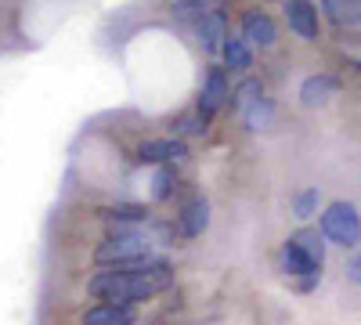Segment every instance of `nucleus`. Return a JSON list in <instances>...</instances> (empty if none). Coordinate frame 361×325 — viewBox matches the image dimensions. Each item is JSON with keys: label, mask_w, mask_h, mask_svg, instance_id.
<instances>
[{"label": "nucleus", "mask_w": 361, "mask_h": 325, "mask_svg": "<svg viewBox=\"0 0 361 325\" xmlns=\"http://www.w3.org/2000/svg\"><path fill=\"white\" fill-rule=\"evenodd\" d=\"M286 22L300 40H318L322 33L318 4H311V0H286Z\"/></svg>", "instance_id": "423d86ee"}, {"label": "nucleus", "mask_w": 361, "mask_h": 325, "mask_svg": "<svg viewBox=\"0 0 361 325\" xmlns=\"http://www.w3.org/2000/svg\"><path fill=\"white\" fill-rule=\"evenodd\" d=\"M318 199H322V192H318L314 185L304 188V192H296V195H293V214H296L300 221L314 217V214H318Z\"/></svg>", "instance_id": "6ab92c4d"}, {"label": "nucleus", "mask_w": 361, "mask_h": 325, "mask_svg": "<svg viewBox=\"0 0 361 325\" xmlns=\"http://www.w3.org/2000/svg\"><path fill=\"white\" fill-rule=\"evenodd\" d=\"M260 94H264V83H260V80H253V76H246V80L231 91V105H235L238 112H243V109H246L250 102H257Z\"/></svg>", "instance_id": "a211bd4d"}, {"label": "nucleus", "mask_w": 361, "mask_h": 325, "mask_svg": "<svg viewBox=\"0 0 361 325\" xmlns=\"http://www.w3.org/2000/svg\"><path fill=\"white\" fill-rule=\"evenodd\" d=\"M282 271L293 278H322V264L314 257H307L293 239H286L282 246Z\"/></svg>", "instance_id": "9b49d317"}, {"label": "nucleus", "mask_w": 361, "mask_h": 325, "mask_svg": "<svg viewBox=\"0 0 361 325\" xmlns=\"http://www.w3.org/2000/svg\"><path fill=\"white\" fill-rule=\"evenodd\" d=\"M214 4H217V0H177V8H180V11H195V15L209 11Z\"/></svg>", "instance_id": "4be33fe9"}, {"label": "nucleus", "mask_w": 361, "mask_h": 325, "mask_svg": "<svg viewBox=\"0 0 361 325\" xmlns=\"http://www.w3.org/2000/svg\"><path fill=\"white\" fill-rule=\"evenodd\" d=\"M289 239L304 250L307 257H314L318 264H325V235L318 231V228H300V231H293Z\"/></svg>", "instance_id": "f3484780"}, {"label": "nucleus", "mask_w": 361, "mask_h": 325, "mask_svg": "<svg viewBox=\"0 0 361 325\" xmlns=\"http://www.w3.org/2000/svg\"><path fill=\"white\" fill-rule=\"evenodd\" d=\"M318 11L336 29H361V0H322Z\"/></svg>", "instance_id": "f8f14e48"}, {"label": "nucleus", "mask_w": 361, "mask_h": 325, "mask_svg": "<svg viewBox=\"0 0 361 325\" xmlns=\"http://www.w3.org/2000/svg\"><path fill=\"white\" fill-rule=\"evenodd\" d=\"M325 235V243H333V246H343V250H354L361 243V214H357V206L354 202H329L325 206V214H322V228Z\"/></svg>", "instance_id": "7ed1b4c3"}, {"label": "nucleus", "mask_w": 361, "mask_h": 325, "mask_svg": "<svg viewBox=\"0 0 361 325\" xmlns=\"http://www.w3.org/2000/svg\"><path fill=\"white\" fill-rule=\"evenodd\" d=\"M102 221L116 224V228H137L148 221V206H137V202H116V206H102L98 210Z\"/></svg>", "instance_id": "ddd939ff"}, {"label": "nucleus", "mask_w": 361, "mask_h": 325, "mask_svg": "<svg viewBox=\"0 0 361 325\" xmlns=\"http://www.w3.org/2000/svg\"><path fill=\"white\" fill-rule=\"evenodd\" d=\"M347 278H350L354 286H361V253H354V257L347 260Z\"/></svg>", "instance_id": "5701e85b"}, {"label": "nucleus", "mask_w": 361, "mask_h": 325, "mask_svg": "<svg viewBox=\"0 0 361 325\" xmlns=\"http://www.w3.org/2000/svg\"><path fill=\"white\" fill-rule=\"evenodd\" d=\"M137 311L130 304H112V300H98L94 307H87L80 314V325H134Z\"/></svg>", "instance_id": "6e6552de"}, {"label": "nucleus", "mask_w": 361, "mask_h": 325, "mask_svg": "<svg viewBox=\"0 0 361 325\" xmlns=\"http://www.w3.org/2000/svg\"><path fill=\"white\" fill-rule=\"evenodd\" d=\"M209 123H214V116H206V112L195 105L188 116H180V120H177V134H206Z\"/></svg>", "instance_id": "aec40b11"}, {"label": "nucleus", "mask_w": 361, "mask_h": 325, "mask_svg": "<svg viewBox=\"0 0 361 325\" xmlns=\"http://www.w3.org/2000/svg\"><path fill=\"white\" fill-rule=\"evenodd\" d=\"M209 228V202L202 195L188 199L177 214V235L180 239H199V235Z\"/></svg>", "instance_id": "1a4fd4ad"}, {"label": "nucleus", "mask_w": 361, "mask_h": 325, "mask_svg": "<svg viewBox=\"0 0 361 325\" xmlns=\"http://www.w3.org/2000/svg\"><path fill=\"white\" fill-rule=\"evenodd\" d=\"M173 185H177L173 163H159V170H156V177H152V199H170Z\"/></svg>", "instance_id": "412c9836"}, {"label": "nucleus", "mask_w": 361, "mask_h": 325, "mask_svg": "<svg viewBox=\"0 0 361 325\" xmlns=\"http://www.w3.org/2000/svg\"><path fill=\"white\" fill-rule=\"evenodd\" d=\"M340 91H343V80L336 73H314V76H307L304 83H300V102H304L307 109H322L333 98H340Z\"/></svg>", "instance_id": "39448f33"}, {"label": "nucleus", "mask_w": 361, "mask_h": 325, "mask_svg": "<svg viewBox=\"0 0 361 325\" xmlns=\"http://www.w3.org/2000/svg\"><path fill=\"white\" fill-rule=\"evenodd\" d=\"M228 98H231V87H228V73L221 69V66H214L206 73V80H202V91H199V109L206 112V116H217L224 105H228Z\"/></svg>", "instance_id": "0eeeda50"}, {"label": "nucleus", "mask_w": 361, "mask_h": 325, "mask_svg": "<svg viewBox=\"0 0 361 325\" xmlns=\"http://www.w3.org/2000/svg\"><path fill=\"white\" fill-rule=\"evenodd\" d=\"M221 58H224V69L231 73H246L253 66V47L243 37H224L221 44Z\"/></svg>", "instance_id": "2eb2a0df"}, {"label": "nucleus", "mask_w": 361, "mask_h": 325, "mask_svg": "<svg viewBox=\"0 0 361 325\" xmlns=\"http://www.w3.org/2000/svg\"><path fill=\"white\" fill-rule=\"evenodd\" d=\"M224 15L221 11H202V18H199V44H202V51H221V44H224Z\"/></svg>", "instance_id": "4468645a"}, {"label": "nucleus", "mask_w": 361, "mask_h": 325, "mask_svg": "<svg viewBox=\"0 0 361 325\" xmlns=\"http://www.w3.org/2000/svg\"><path fill=\"white\" fill-rule=\"evenodd\" d=\"M238 116H243V123H246V130H264L267 123H271V116H275V102H271V98H257V102H250L243 112H238Z\"/></svg>", "instance_id": "dca6fc26"}, {"label": "nucleus", "mask_w": 361, "mask_h": 325, "mask_svg": "<svg viewBox=\"0 0 361 325\" xmlns=\"http://www.w3.org/2000/svg\"><path fill=\"white\" fill-rule=\"evenodd\" d=\"M275 37H279V29H275V18H271L267 11L250 8L243 15V40L250 47H271V44H275Z\"/></svg>", "instance_id": "9d476101"}, {"label": "nucleus", "mask_w": 361, "mask_h": 325, "mask_svg": "<svg viewBox=\"0 0 361 325\" xmlns=\"http://www.w3.org/2000/svg\"><path fill=\"white\" fill-rule=\"evenodd\" d=\"M177 271L170 260L148 257V260H134V264H119V268H105L98 275L87 278V293L90 300H112V304H145L166 293L173 286Z\"/></svg>", "instance_id": "f257e3e1"}, {"label": "nucleus", "mask_w": 361, "mask_h": 325, "mask_svg": "<svg viewBox=\"0 0 361 325\" xmlns=\"http://www.w3.org/2000/svg\"><path fill=\"white\" fill-rule=\"evenodd\" d=\"M134 159L137 163H148V166L180 163V159H188V145H185V137H152V141H141L137 145Z\"/></svg>", "instance_id": "20e7f679"}, {"label": "nucleus", "mask_w": 361, "mask_h": 325, "mask_svg": "<svg viewBox=\"0 0 361 325\" xmlns=\"http://www.w3.org/2000/svg\"><path fill=\"white\" fill-rule=\"evenodd\" d=\"M152 246H156V239L148 231H141V224L137 228H116V231H109L105 239L98 243L94 264H98V268H119V264L148 260V257H152Z\"/></svg>", "instance_id": "f03ea898"}]
</instances>
